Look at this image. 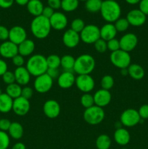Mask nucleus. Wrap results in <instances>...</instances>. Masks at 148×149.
<instances>
[{"instance_id":"1","label":"nucleus","mask_w":148,"mask_h":149,"mask_svg":"<svg viewBox=\"0 0 148 149\" xmlns=\"http://www.w3.org/2000/svg\"><path fill=\"white\" fill-rule=\"evenodd\" d=\"M51 27L49 19L43 15L34 17L30 23V31L32 34L39 39L47 37L50 33Z\"/></svg>"},{"instance_id":"2","label":"nucleus","mask_w":148,"mask_h":149,"mask_svg":"<svg viewBox=\"0 0 148 149\" xmlns=\"http://www.w3.org/2000/svg\"><path fill=\"white\" fill-rule=\"evenodd\" d=\"M100 13L102 18L110 23H115L121 15V7L116 1H102Z\"/></svg>"},{"instance_id":"3","label":"nucleus","mask_w":148,"mask_h":149,"mask_svg":"<svg viewBox=\"0 0 148 149\" xmlns=\"http://www.w3.org/2000/svg\"><path fill=\"white\" fill-rule=\"evenodd\" d=\"M26 68L30 74L35 77L46 74L48 69L46 58L41 54H36L28 60Z\"/></svg>"},{"instance_id":"4","label":"nucleus","mask_w":148,"mask_h":149,"mask_svg":"<svg viewBox=\"0 0 148 149\" xmlns=\"http://www.w3.org/2000/svg\"><path fill=\"white\" fill-rule=\"evenodd\" d=\"M94 57L89 54H83L75 58L73 71L78 75L90 74L95 68Z\"/></svg>"},{"instance_id":"5","label":"nucleus","mask_w":148,"mask_h":149,"mask_svg":"<svg viewBox=\"0 0 148 149\" xmlns=\"http://www.w3.org/2000/svg\"><path fill=\"white\" fill-rule=\"evenodd\" d=\"M104 116L105 113L102 108L95 105L86 109L83 114L84 121L91 125H97L100 124L104 120Z\"/></svg>"},{"instance_id":"6","label":"nucleus","mask_w":148,"mask_h":149,"mask_svg":"<svg viewBox=\"0 0 148 149\" xmlns=\"http://www.w3.org/2000/svg\"><path fill=\"white\" fill-rule=\"evenodd\" d=\"M110 59L112 64L120 69L128 68L131 62V58L129 52L122 50L120 49L115 52H111Z\"/></svg>"},{"instance_id":"7","label":"nucleus","mask_w":148,"mask_h":149,"mask_svg":"<svg viewBox=\"0 0 148 149\" xmlns=\"http://www.w3.org/2000/svg\"><path fill=\"white\" fill-rule=\"evenodd\" d=\"M81 40L87 45L94 44L100 39V28L94 24L86 25L82 31L79 33Z\"/></svg>"},{"instance_id":"8","label":"nucleus","mask_w":148,"mask_h":149,"mask_svg":"<svg viewBox=\"0 0 148 149\" xmlns=\"http://www.w3.org/2000/svg\"><path fill=\"white\" fill-rule=\"evenodd\" d=\"M120 123L126 127H132L140 122L141 118L138 111L134 109H128L122 112L120 117Z\"/></svg>"},{"instance_id":"9","label":"nucleus","mask_w":148,"mask_h":149,"mask_svg":"<svg viewBox=\"0 0 148 149\" xmlns=\"http://www.w3.org/2000/svg\"><path fill=\"white\" fill-rule=\"evenodd\" d=\"M52 85L53 79L46 73L36 77L33 83L35 90L41 94L48 93L52 89Z\"/></svg>"},{"instance_id":"10","label":"nucleus","mask_w":148,"mask_h":149,"mask_svg":"<svg viewBox=\"0 0 148 149\" xmlns=\"http://www.w3.org/2000/svg\"><path fill=\"white\" fill-rule=\"evenodd\" d=\"M75 86L84 93H89L95 87V81L90 74L78 75L75 77Z\"/></svg>"},{"instance_id":"11","label":"nucleus","mask_w":148,"mask_h":149,"mask_svg":"<svg viewBox=\"0 0 148 149\" xmlns=\"http://www.w3.org/2000/svg\"><path fill=\"white\" fill-rule=\"evenodd\" d=\"M30 108L29 100L21 96L13 100L12 111L17 116H23L26 115L30 111Z\"/></svg>"},{"instance_id":"12","label":"nucleus","mask_w":148,"mask_h":149,"mask_svg":"<svg viewBox=\"0 0 148 149\" xmlns=\"http://www.w3.org/2000/svg\"><path fill=\"white\" fill-rule=\"evenodd\" d=\"M119 42H120V49L129 52L133 50L137 46L138 37L134 33H128L123 35L120 38Z\"/></svg>"},{"instance_id":"13","label":"nucleus","mask_w":148,"mask_h":149,"mask_svg":"<svg viewBox=\"0 0 148 149\" xmlns=\"http://www.w3.org/2000/svg\"><path fill=\"white\" fill-rule=\"evenodd\" d=\"M26 39H27V32L23 27L20 26H15L10 29L9 40L10 42L19 45Z\"/></svg>"},{"instance_id":"14","label":"nucleus","mask_w":148,"mask_h":149,"mask_svg":"<svg viewBox=\"0 0 148 149\" xmlns=\"http://www.w3.org/2000/svg\"><path fill=\"white\" fill-rule=\"evenodd\" d=\"M126 18L127 19L129 25L139 27L145 24L147 20V16L139 9H133L128 13Z\"/></svg>"},{"instance_id":"15","label":"nucleus","mask_w":148,"mask_h":149,"mask_svg":"<svg viewBox=\"0 0 148 149\" xmlns=\"http://www.w3.org/2000/svg\"><path fill=\"white\" fill-rule=\"evenodd\" d=\"M44 113L49 119H55L60 113V106L55 100H48L44 103Z\"/></svg>"},{"instance_id":"16","label":"nucleus","mask_w":148,"mask_h":149,"mask_svg":"<svg viewBox=\"0 0 148 149\" xmlns=\"http://www.w3.org/2000/svg\"><path fill=\"white\" fill-rule=\"evenodd\" d=\"M52 29L56 31H62L68 26V20L66 15L61 12H55L53 15L49 18Z\"/></svg>"},{"instance_id":"17","label":"nucleus","mask_w":148,"mask_h":149,"mask_svg":"<svg viewBox=\"0 0 148 149\" xmlns=\"http://www.w3.org/2000/svg\"><path fill=\"white\" fill-rule=\"evenodd\" d=\"M18 54L17 45L7 40L0 45V55L6 59H12Z\"/></svg>"},{"instance_id":"18","label":"nucleus","mask_w":148,"mask_h":149,"mask_svg":"<svg viewBox=\"0 0 148 149\" xmlns=\"http://www.w3.org/2000/svg\"><path fill=\"white\" fill-rule=\"evenodd\" d=\"M94 100V105L99 107L104 108L110 104L112 99L111 93L109 90L100 89L97 90L93 95Z\"/></svg>"},{"instance_id":"19","label":"nucleus","mask_w":148,"mask_h":149,"mask_svg":"<svg viewBox=\"0 0 148 149\" xmlns=\"http://www.w3.org/2000/svg\"><path fill=\"white\" fill-rule=\"evenodd\" d=\"M81 38L80 34L74 31L72 29H68L65 31L62 36V42L68 48H75L79 44Z\"/></svg>"},{"instance_id":"20","label":"nucleus","mask_w":148,"mask_h":149,"mask_svg":"<svg viewBox=\"0 0 148 149\" xmlns=\"http://www.w3.org/2000/svg\"><path fill=\"white\" fill-rule=\"evenodd\" d=\"M75 77L72 71H64L57 78V84L62 89H69L75 84Z\"/></svg>"},{"instance_id":"21","label":"nucleus","mask_w":148,"mask_h":149,"mask_svg":"<svg viewBox=\"0 0 148 149\" xmlns=\"http://www.w3.org/2000/svg\"><path fill=\"white\" fill-rule=\"evenodd\" d=\"M14 74L15 77V82L20 84V86H26L30 82L31 75L26 67L22 66L16 68Z\"/></svg>"},{"instance_id":"22","label":"nucleus","mask_w":148,"mask_h":149,"mask_svg":"<svg viewBox=\"0 0 148 149\" xmlns=\"http://www.w3.org/2000/svg\"><path fill=\"white\" fill-rule=\"evenodd\" d=\"M100 38L103 40L108 42L109 40L115 39L117 35V30L115 27L113 23H107L103 25L100 29Z\"/></svg>"},{"instance_id":"23","label":"nucleus","mask_w":148,"mask_h":149,"mask_svg":"<svg viewBox=\"0 0 148 149\" xmlns=\"http://www.w3.org/2000/svg\"><path fill=\"white\" fill-rule=\"evenodd\" d=\"M114 140L115 143L118 145L124 146H126L131 140V135L129 131L123 127H119L115 131Z\"/></svg>"},{"instance_id":"24","label":"nucleus","mask_w":148,"mask_h":149,"mask_svg":"<svg viewBox=\"0 0 148 149\" xmlns=\"http://www.w3.org/2000/svg\"><path fill=\"white\" fill-rule=\"evenodd\" d=\"M18 54L23 57H27L31 55L35 49V43L31 39H26L24 42L17 45Z\"/></svg>"},{"instance_id":"25","label":"nucleus","mask_w":148,"mask_h":149,"mask_svg":"<svg viewBox=\"0 0 148 149\" xmlns=\"http://www.w3.org/2000/svg\"><path fill=\"white\" fill-rule=\"evenodd\" d=\"M26 6L28 13L34 17L41 15L44 7L41 0H30Z\"/></svg>"},{"instance_id":"26","label":"nucleus","mask_w":148,"mask_h":149,"mask_svg":"<svg viewBox=\"0 0 148 149\" xmlns=\"http://www.w3.org/2000/svg\"><path fill=\"white\" fill-rule=\"evenodd\" d=\"M13 99L10 97L7 93H2L0 95V112L7 113L12 111Z\"/></svg>"},{"instance_id":"27","label":"nucleus","mask_w":148,"mask_h":149,"mask_svg":"<svg viewBox=\"0 0 148 149\" xmlns=\"http://www.w3.org/2000/svg\"><path fill=\"white\" fill-rule=\"evenodd\" d=\"M128 72L129 77L135 80H140L145 77V70L140 65L136 63H132L128 67Z\"/></svg>"},{"instance_id":"28","label":"nucleus","mask_w":148,"mask_h":149,"mask_svg":"<svg viewBox=\"0 0 148 149\" xmlns=\"http://www.w3.org/2000/svg\"><path fill=\"white\" fill-rule=\"evenodd\" d=\"M24 130L23 125L17 122H12L8 130V135L14 140H20L23 136Z\"/></svg>"},{"instance_id":"29","label":"nucleus","mask_w":148,"mask_h":149,"mask_svg":"<svg viewBox=\"0 0 148 149\" xmlns=\"http://www.w3.org/2000/svg\"><path fill=\"white\" fill-rule=\"evenodd\" d=\"M22 93V87L20 84L15 82L13 84H9L6 87V93L10 97L14 100V99L17 98V97L21 96Z\"/></svg>"},{"instance_id":"30","label":"nucleus","mask_w":148,"mask_h":149,"mask_svg":"<svg viewBox=\"0 0 148 149\" xmlns=\"http://www.w3.org/2000/svg\"><path fill=\"white\" fill-rule=\"evenodd\" d=\"M75 59L71 55H65L61 58L60 66L65 71H73Z\"/></svg>"},{"instance_id":"31","label":"nucleus","mask_w":148,"mask_h":149,"mask_svg":"<svg viewBox=\"0 0 148 149\" xmlns=\"http://www.w3.org/2000/svg\"><path fill=\"white\" fill-rule=\"evenodd\" d=\"M111 139L105 134H102L97 137L95 145L97 149H109L111 146Z\"/></svg>"},{"instance_id":"32","label":"nucleus","mask_w":148,"mask_h":149,"mask_svg":"<svg viewBox=\"0 0 148 149\" xmlns=\"http://www.w3.org/2000/svg\"><path fill=\"white\" fill-rule=\"evenodd\" d=\"M102 0H87L85 1V8L89 13H95L100 11Z\"/></svg>"},{"instance_id":"33","label":"nucleus","mask_w":148,"mask_h":149,"mask_svg":"<svg viewBox=\"0 0 148 149\" xmlns=\"http://www.w3.org/2000/svg\"><path fill=\"white\" fill-rule=\"evenodd\" d=\"M79 5L78 0H62L61 8L67 13H71L78 8Z\"/></svg>"},{"instance_id":"34","label":"nucleus","mask_w":148,"mask_h":149,"mask_svg":"<svg viewBox=\"0 0 148 149\" xmlns=\"http://www.w3.org/2000/svg\"><path fill=\"white\" fill-rule=\"evenodd\" d=\"M46 58L48 68H58L60 66L61 58L59 55L52 54L46 57Z\"/></svg>"},{"instance_id":"35","label":"nucleus","mask_w":148,"mask_h":149,"mask_svg":"<svg viewBox=\"0 0 148 149\" xmlns=\"http://www.w3.org/2000/svg\"><path fill=\"white\" fill-rule=\"evenodd\" d=\"M114 84V79L110 75H104L101 79V81H100L102 89H104L106 90H110V89L113 88Z\"/></svg>"},{"instance_id":"36","label":"nucleus","mask_w":148,"mask_h":149,"mask_svg":"<svg viewBox=\"0 0 148 149\" xmlns=\"http://www.w3.org/2000/svg\"><path fill=\"white\" fill-rule=\"evenodd\" d=\"M81 104L86 109L91 107L94 105V97L90 93H84L81 97Z\"/></svg>"},{"instance_id":"37","label":"nucleus","mask_w":148,"mask_h":149,"mask_svg":"<svg viewBox=\"0 0 148 149\" xmlns=\"http://www.w3.org/2000/svg\"><path fill=\"white\" fill-rule=\"evenodd\" d=\"M114 26L118 32H124L129 29L130 25H129L127 19L124 18V17H120L115 22Z\"/></svg>"},{"instance_id":"38","label":"nucleus","mask_w":148,"mask_h":149,"mask_svg":"<svg viewBox=\"0 0 148 149\" xmlns=\"http://www.w3.org/2000/svg\"><path fill=\"white\" fill-rule=\"evenodd\" d=\"M86 26L84 20L81 18H75L72 20L71 23V29L80 33Z\"/></svg>"},{"instance_id":"39","label":"nucleus","mask_w":148,"mask_h":149,"mask_svg":"<svg viewBox=\"0 0 148 149\" xmlns=\"http://www.w3.org/2000/svg\"><path fill=\"white\" fill-rule=\"evenodd\" d=\"M10 144V137L7 132L0 130V149H7Z\"/></svg>"},{"instance_id":"40","label":"nucleus","mask_w":148,"mask_h":149,"mask_svg":"<svg viewBox=\"0 0 148 149\" xmlns=\"http://www.w3.org/2000/svg\"><path fill=\"white\" fill-rule=\"evenodd\" d=\"M94 49L97 52H100V53H104L107 50V42L103 40L102 39L100 38V39L97 41L94 44Z\"/></svg>"},{"instance_id":"41","label":"nucleus","mask_w":148,"mask_h":149,"mask_svg":"<svg viewBox=\"0 0 148 149\" xmlns=\"http://www.w3.org/2000/svg\"><path fill=\"white\" fill-rule=\"evenodd\" d=\"M1 78H2V80L3 81H4V83H5V84H7V85L13 84V83L15 82V74L14 72H12V71H6V72L2 75Z\"/></svg>"},{"instance_id":"42","label":"nucleus","mask_w":148,"mask_h":149,"mask_svg":"<svg viewBox=\"0 0 148 149\" xmlns=\"http://www.w3.org/2000/svg\"><path fill=\"white\" fill-rule=\"evenodd\" d=\"M107 49H109L110 51L113 52H115V51L118 50L120 49V42H119L118 39H113L111 40H109L108 42H107Z\"/></svg>"},{"instance_id":"43","label":"nucleus","mask_w":148,"mask_h":149,"mask_svg":"<svg viewBox=\"0 0 148 149\" xmlns=\"http://www.w3.org/2000/svg\"><path fill=\"white\" fill-rule=\"evenodd\" d=\"M33 95V90L30 87H24L22 88V93H21V97H24V98L27 99V100H30Z\"/></svg>"},{"instance_id":"44","label":"nucleus","mask_w":148,"mask_h":149,"mask_svg":"<svg viewBox=\"0 0 148 149\" xmlns=\"http://www.w3.org/2000/svg\"><path fill=\"white\" fill-rule=\"evenodd\" d=\"M12 63L14 64V65H15L17 68L23 66V65H24L25 63L24 57L19 55V54L16 55L14 58H12Z\"/></svg>"},{"instance_id":"45","label":"nucleus","mask_w":148,"mask_h":149,"mask_svg":"<svg viewBox=\"0 0 148 149\" xmlns=\"http://www.w3.org/2000/svg\"><path fill=\"white\" fill-rule=\"evenodd\" d=\"M9 32L10 30L6 26L0 25V41L5 42L9 39Z\"/></svg>"},{"instance_id":"46","label":"nucleus","mask_w":148,"mask_h":149,"mask_svg":"<svg viewBox=\"0 0 148 149\" xmlns=\"http://www.w3.org/2000/svg\"><path fill=\"white\" fill-rule=\"evenodd\" d=\"M139 116L141 119H148V104H144L138 110Z\"/></svg>"},{"instance_id":"47","label":"nucleus","mask_w":148,"mask_h":149,"mask_svg":"<svg viewBox=\"0 0 148 149\" xmlns=\"http://www.w3.org/2000/svg\"><path fill=\"white\" fill-rule=\"evenodd\" d=\"M12 122L8 119H0V130L8 132Z\"/></svg>"},{"instance_id":"48","label":"nucleus","mask_w":148,"mask_h":149,"mask_svg":"<svg viewBox=\"0 0 148 149\" xmlns=\"http://www.w3.org/2000/svg\"><path fill=\"white\" fill-rule=\"evenodd\" d=\"M139 10L145 15H148V0H141L139 2Z\"/></svg>"},{"instance_id":"49","label":"nucleus","mask_w":148,"mask_h":149,"mask_svg":"<svg viewBox=\"0 0 148 149\" xmlns=\"http://www.w3.org/2000/svg\"><path fill=\"white\" fill-rule=\"evenodd\" d=\"M61 2L62 0H47L48 6L53 10H58L61 8Z\"/></svg>"},{"instance_id":"50","label":"nucleus","mask_w":148,"mask_h":149,"mask_svg":"<svg viewBox=\"0 0 148 149\" xmlns=\"http://www.w3.org/2000/svg\"><path fill=\"white\" fill-rule=\"evenodd\" d=\"M54 13H55V10L51 8V7H49V6H46V7H44V10H43V12H42L41 15L44 16V17H46V18L49 19L52 15H53Z\"/></svg>"},{"instance_id":"51","label":"nucleus","mask_w":148,"mask_h":149,"mask_svg":"<svg viewBox=\"0 0 148 149\" xmlns=\"http://www.w3.org/2000/svg\"><path fill=\"white\" fill-rule=\"evenodd\" d=\"M46 74H47L52 79L58 78V77H59V75L58 68H48L47 71H46Z\"/></svg>"},{"instance_id":"52","label":"nucleus","mask_w":148,"mask_h":149,"mask_svg":"<svg viewBox=\"0 0 148 149\" xmlns=\"http://www.w3.org/2000/svg\"><path fill=\"white\" fill-rule=\"evenodd\" d=\"M15 0H0V7L3 9H8L13 5Z\"/></svg>"},{"instance_id":"53","label":"nucleus","mask_w":148,"mask_h":149,"mask_svg":"<svg viewBox=\"0 0 148 149\" xmlns=\"http://www.w3.org/2000/svg\"><path fill=\"white\" fill-rule=\"evenodd\" d=\"M8 65L6 61L3 59H0V77H2L3 74L8 71Z\"/></svg>"},{"instance_id":"54","label":"nucleus","mask_w":148,"mask_h":149,"mask_svg":"<svg viewBox=\"0 0 148 149\" xmlns=\"http://www.w3.org/2000/svg\"><path fill=\"white\" fill-rule=\"evenodd\" d=\"M12 149H26V147L24 143L21 142H18L13 145V146L12 147Z\"/></svg>"},{"instance_id":"55","label":"nucleus","mask_w":148,"mask_h":149,"mask_svg":"<svg viewBox=\"0 0 148 149\" xmlns=\"http://www.w3.org/2000/svg\"><path fill=\"white\" fill-rule=\"evenodd\" d=\"M29 1H30V0H15V2L17 3L18 5L25 6L27 5V4L28 3Z\"/></svg>"},{"instance_id":"56","label":"nucleus","mask_w":148,"mask_h":149,"mask_svg":"<svg viewBox=\"0 0 148 149\" xmlns=\"http://www.w3.org/2000/svg\"><path fill=\"white\" fill-rule=\"evenodd\" d=\"M125 1L129 4H139V2L141 0H125Z\"/></svg>"},{"instance_id":"57","label":"nucleus","mask_w":148,"mask_h":149,"mask_svg":"<svg viewBox=\"0 0 148 149\" xmlns=\"http://www.w3.org/2000/svg\"><path fill=\"white\" fill-rule=\"evenodd\" d=\"M120 74H121L123 76L129 75L128 68H123V69H120Z\"/></svg>"},{"instance_id":"58","label":"nucleus","mask_w":148,"mask_h":149,"mask_svg":"<svg viewBox=\"0 0 148 149\" xmlns=\"http://www.w3.org/2000/svg\"><path fill=\"white\" fill-rule=\"evenodd\" d=\"M2 93H2V90H1V89L0 88V95H1L2 94Z\"/></svg>"},{"instance_id":"59","label":"nucleus","mask_w":148,"mask_h":149,"mask_svg":"<svg viewBox=\"0 0 148 149\" xmlns=\"http://www.w3.org/2000/svg\"><path fill=\"white\" fill-rule=\"evenodd\" d=\"M78 1H86L87 0H78Z\"/></svg>"},{"instance_id":"60","label":"nucleus","mask_w":148,"mask_h":149,"mask_svg":"<svg viewBox=\"0 0 148 149\" xmlns=\"http://www.w3.org/2000/svg\"><path fill=\"white\" fill-rule=\"evenodd\" d=\"M110 1H117V0H110Z\"/></svg>"},{"instance_id":"61","label":"nucleus","mask_w":148,"mask_h":149,"mask_svg":"<svg viewBox=\"0 0 148 149\" xmlns=\"http://www.w3.org/2000/svg\"><path fill=\"white\" fill-rule=\"evenodd\" d=\"M121 149H127L126 148H121Z\"/></svg>"}]
</instances>
